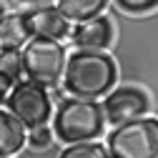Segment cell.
<instances>
[{
    "mask_svg": "<svg viewBox=\"0 0 158 158\" xmlns=\"http://www.w3.org/2000/svg\"><path fill=\"white\" fill-rule=\"evenodd\" d=\"M118 68L113 63V58L101 53V50H75L63 73V88L75 95V98H95L108 95L110 88L115 85Z\"/></svg>",
    "mask_w": 158,
    "mask_h": 158,
    "instance_id": "obj_1",
    "label": "cell"
},
{
    "mask_svg": "<svg viewBox=\"0 0 158 158\" xmlns=\"http://www.w3.org/2000/svg\"><path fill=\"white\" fill-rule=\"evenodd\" d=\"M106 110L90 98H65L58 103L53 115V131L63 143H81L95 141L103 133L106 126Z\"/></svg>",
    "mask_w": 158,
    "mask_h": 158,
    "instance_id": "obj_2",
    "label": "cell"
},
{
    "mask_svg": "<svg viewBox=\"0 0 158 158\" xmlns=\"http://www.w3.org/2000/svg\"><path fill=\"white\" fill-rule=\"evenodd\" d=\"M110 158H158V118H133L108 135Z\"/></svg>",
    "mask_w": 158,
    "mask_h": 158,
    "instance_id": "obj_3",
    "label": "cell"
},
{
    "mask_svg": "<svg viewBox=\"0 0 158 158\" xmlns=\"http://www.w3.org/2000/svg\"><path fill=\"white\" fill-rule=\"evenodd\" d=\"M65 50L55 38H30L23 45V73L43 85H58L65 73Z\"/></svg>",
    "mask_w": 158,
    "mask_h": 158,
    "instance_id": "obj_4",
    "label": "cell"
},
{
    "mask_svg": "<svg viewBox=\"0 0 158 158\" xmlns=\"http://www.w3.org/2000/svg\"><path fill=\"white\" fill-rule=\"evenodd\" d=\"M8 110L20 121L25 128H38V126H45L50 121V110H53V101H50V93L43 83L38 81H18L13 85V90L5 98Z\"/></svg>",
    "mask_w": 158,
    "mask_h": 158,
    "instance_id": "obj_5",
    "label": "cell"
},
{
    "mask_svg": "<svg viewBox=\"0 0 158 158\" xmlns=\"http://www.w3.org/2000/svg\"><path fill=\"white\" fill-rule=\"evenodd\" d=\"M151 108V98L146 90L135 88V85H126V88H115L106 95L103 101V110H106V118L113 123V126H121V123H128L133 118H141L146 115Z\"/></svg>",
    "mask_w": 158,
    "mask_h": 158,
    "instance_id": "obj_6",
    "label": "cell"
},
{
    "mask_svg": "<svg viewBox=\"0 0 158 158\" xmlns=\"http://www.w3.org/2000/svg\"><path fill=\"white\" fill-rule=\"evenodd\" d=\"M25 20H28V30L30 38H55L63 40L70 35V20L60 13V8H33L25 10Z\"/></svg>",
    "mask_w": 158,
    "mask_h": 158,
    "instance_id": "obj_7",
    "label": "cell"
},
{
    "mask_svg": "<svg viewBox=\"0 0 158 158\" xmlns=\"http://www.w3.org/2000/svg\"><path fill=\"white\" fill-rule=\"evenodd\" d=\"M70 40L75 48H83V50H103L113 40V25L106 15H95L73 28Z\"/></svg>",
    "mask_w": 158,
    "mask_h": 158,
    "instance_id": "obj_8",
    "label": "cell"
},
{
    "mask_svg": "<svg viewBox=\"0 0 158 158\" xmlns=\"http://www.w3.org/2000/svg\"><path fill=\"white\" fill-rule=\"evenodd\" d=\"M25 146V126L10 110H0V156H15Z\"/></svg>",
    "mask_w": 158,
    "mask_h": 158,
    "instance_id": "obj_9",
    "label": "cell"
},
{
    "mask_svg": "<svg viewBox=\"0 0 158 158\" xmlns=\"http://www.w3.org/2000/svg\"><path fill=\"white\" fill-rule=\"evenodd\" d=\"M30 40V30L25 13H10L0 23V45H25Z\"/></svg>",
    "mask_w": 158,
    "mask_h": 158,
    "instance_id": "obj_10",
    "label": "cell"
},
{
    "mask_svg": "<svg viewBox=\"0 0 158 158\" xmlns=\"http://www.w3.org/2000/svg\"><path fill=\"white\" fill-rule=\"evenodd\" d=\"M106 5H108V0H58L60 13L73 23H83V20L101 15Z\"/></svg>",
    "mask_w": 158,
    "mask_h": 158,
    "instance_id": "obj_11",
    "label": "cell"
},
{
    "mask_svg": "<svg viewBox=\"0 0 158 158\" xmlns=\"http://www.w3.org/2000/svg\"><path fill=\"white\" fill-rule=\"evenodd\" d=\"M20 73H23V50H18V45H3L0 48V78L8 85H15Z\"/></svg>",
    "mask_w": 158,
    "mask_h": 158,
    "instance_id": "obj_12",
    "label": "cell"
},
{
    "mask_svg": "<svg viewBox=\"0 0 158 158\" xmlns=\"http://www.w3.org/2000/svg\"><path fill=\"white\" fill-rule=\"evenodd\" d=\"M60 158H110V153L108 146H101L95 141H81V143H68Z\"/></svg>",
    "mask_w": 158,
    "mask_h": 158,
    "instance_id": "obj_13",
    "label": "cell"
},
{
    "mask_svg": "<svg viewBox=\"0 0 158 158\" xmlns=\"http://www.w3.org/2000/svg\"><path fill=\"white\" fill-rule=\"evenodd\" d=\"M126 13H148L158 8V0H115Z\"/></svg>",
    "mask_w": 158,
    "mask_h": 158,
    "instance_id": "obj_14",
    "label": "cell"
},
{
    "mask_svg": "<svg viewBox=\"0 0 158 158\" xmlns=\"http://www.w3.org/2000/svg\"><path fill=\"white\" fill-rule=\"evenodd\" d=\"M30 148H38V151H43L50 146V128L45 126H38V128H30Z\"/></svg>",
    "mask_w": 158,
    "mask_h": 158,
    "instance_id": "obj_15",
    "label": "cell"
},
{
    "mask_svg": "<svg viewBox=\"0 0 158 158\" xmlns=\"http://www.w3.org/2000/svg\"><path fill=\"white\" fill-rule=\"evenodd\" d=\"M8 88H10V85H8L5 81H3V78H0V103H3L5 98H8Z\"/></svg>",
    "mask_w": 158,
    "mask_h": 158,
    "instance_id": "obj_16",
    "label": "cell"
},
{
    "mask_svg": "<svg viewBox=\"0 0 158 158\" xmlns=\"http://www.w3.org/2000/svg\"><path fill=\"white\" fill-rule=\"evenodd\" d=\"M20 3H25V5H48L50 0H20Z\"/></svg>",
    "mask_w": 158,
    "mask_h": 158,
    "instance_id": "obj_17",
    "label": "cell"
},
{
    "mask_svg": "<svg viewBox=\"0 0 158 158\" xmlns=\"http://www.w3.org/2000/svg\"><path fill=\"white\" fill-rule=\"evenodd\" d=\"M5 15H8V10H5V5H3V3H0V23L5 20Z\"/></svg>",
    "mask_w": 158,
    "mask_h": 158,
    "instance_id": "obj_18",
    "label": "cell"
},
{
    "mask_svg": "<svg viewBox=\"0 0 158 158\" xmlns=\"http://www.w3.org/2000/svg\"><path fill=\"white\" fill-rule=\"evenodd\" d=\"M0 158H10V156H0Z\"/></svg>",
    "mask_w": 158,
    "mask_h": 158,
    "instance_id": "obj_19",
    "label": "cell"
}]
</instances>
